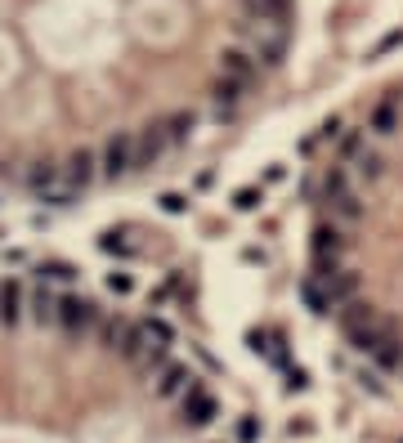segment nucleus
<instances>
[{
    "instance_id": "nucleus-7",
    "label": "nucleus",
    "mask_w": 403,
    "mask_h": 443,
    "mask_svg": "<svg viewBox=\"0 0 403 443\" xmlns=\"http://www.w3.org/2000/svg\"><path fill=\"white\" fill-rule=\"evenodd\" d=\"M193 385H198V376L179 363H166L162 372H157V394H162V399H184Z\"/></svg>"
},
{
    "instance_id": "nucleus-11",
    "label": "nucleus",
    "mask_w": 403,
    "mask_h": 443,
    "mask_svg": "<svg viewBox=\"0 0 403 443\" xmlns=\"http://www.w3.org/2000/svg\"><path fill=\"white\" fill-rule=\"evenodd\" d=\"M399 98H385V103H376L372 108V113H368V130L372 134H390V130H395L399 126Z\"/></svg>"
},
{
    "instance_id": "nucleus-9",
    "label": "nucleus",
    "mask_w": 403,
    "mask_h": 443,
    "mask_svg": "<svg viewBox=\"0 0 403 443\" xmlns=\"http://www.w3.org/2000/svg\"><path fill=\"white\" fill-rule=\"evenodd\" d=\"M153 130L166 139V148H179V143H188V134H193V117L188 113H170L162 121H153Z\"/></svg>"
},
{
    "instance_id": "nucleus-4",
    "label": "nucleus",
    "mask_w": 403,
    "mask_h": 443,
    "mask_svg": "<svg viewBox=\"0 0 403 443\" xmlns=\"http://www.w3.org/2000/svg\"><path fill=\"white\" fill-rule=\"evenodd\" d=\"M179 412H184V421H188V425H198V430H206V425H211L215 416H219L215 399H211V394H206L202 385H193L184 399H179Z\"/></svg>"
},
{
    "instance_id": "nucleus-6",
    "label": "nucleus",
    "mask_w": 403,
    "mask_h": 443,
    "mask_svg": "<svg viewBox=\"0 0 403 443\" xmlns=\"http://www.w3.org/2000/svg\"><path fill=\"white\" fill-rule=\"evenodd\" d=\"M219 77L238 81V85H255V77H260V63H255V54H247V49H229L224 58H219Z\"/></svg>"
},
{
    "instance_id": "nucleus-13",
    "label": "nucleus",
    "mask_w": 403,
    "mask_h": 443,
    "mask_svg": "<svg viewBox=\"0 0 403 443\" xmlns=\"http://www.w3.org/2000/svg\"><path fill=\"white\" fill-rule=\"evenodd\" d=\"M255 202H260V193H255V188H242V193L234 197V206H238V211H251Z\"/></svg>"
},
{
    "instance_id": "nucleus-12",
    "label": "nucleus",
    "mask_w": 403,
    "mask_h": 443,
    "mask_svg": "<svg viewBox=\"0 0 403 443\" xmlns=\"http://www.w3.org/2000/svg\"><path fill=\"white\" fill-rule=\"evenodd\" d=\"M36 274H41V282H68V278H72V264H63V260H45Z\"/></svg>"
},
{
    "instance_id": "nucleus-2",
    "label": "nucleus",
    "mask_w": 403,
    "mask_h": 443,
    "mask_svg": "<svg viewBox=\"0 0 403 443\" xmlns=\"http://www.w3.org/2000/svg\"><path fill=\"white\" fill-rule=\"evenodd\" d=\"M130 170H134V130H121L103 143L99 179H117V175H130Z\"/></svg>"
},
{
    "instance_id": "nucleus-3",
    "label": "nucleus",
    "mask_w": 403,
    "mask_h": 443,
    "mask_svg": "<svg viewBox=\"0 0 403 443\" xmlns=\"http://www.w3.org/2000/svg\"><path fill=\"white\" fill-rule=\"evenodd\" d=\"M58 170H63V188H68L72 197L85 193L94 179H99V162H94V153H85V148H81V153H72Z\"/></svg>"
},
{
    "instance_id": "nucleus-10",
    "label": "nucleus",
    "mask_w": 403,
    "mask_h": 443,
    "mask_svg": "<svg viewBox=\"0 0 403 443\" xmlns=\"http://www.w3.org/2000/svg\"><path fill=\"white\" fill-rule=\"evenodd\" d=\"M242 9L260 23H287L291 18V0H242Z\"/></svg>"
},
{
    "instance_id": "nucleus-14",
    "label": "nucleus",
    "mask_w": 403,
    "mask_h": 443,
    "mask_svg": "<svg viewBox=\"0 0 403 443\" xmlns=\"http://www.w3.org/2000/svg\"><path fill=\"white\" fill-rule=\"evenodd\" d=\"M162 211H184V197H179V193H166V197H162Z\"/></svg>"
},
{
    "instance_id": "nucleus-5",
    "label": "nucleus",
    "mask_w": 403,
    "mask_h": 443,
    "mask_svg": "<svg viewBox=\"0 0 403 443\" xmlns=\"http://www.w3.org/2000/svg\"><path fill=\"white\" fill-rule=\"evenodd\" d=\"M23 314H27V287L5 278L0 282V327H18Z\"/></svg>"
},
{
    "instance_id": "nucleus-15",
    "label": "nucleus",
    "mask_w": 403,
    "mask_h": 443,
    "mask_svg": "<svg viewBox=\"0 0 403 443\" xmlns=\"http://www.w3.org/2000/svg\"><path fill=\"white\" fill-rule=\"evenodd\" d=\"M238 439H242V443H251V439H255V421H251V416L238 425Z\"/></svg>"
},
{
    "instance_id": "nucleus-1",
    "label": "nucleus",
    "mask_w": 403,
    "mask_h": 443,
    "mask_svg": "<svg viewBox=\"0 0 403 443\" xmlns=\"http://www.w3.org/2000/svg\"><path fill=\"white\" fill-rule=\"evenodd\" d=\"M99 304L85 300V295H58V309H54V323L68 331V336H81V331H94L99 327Z\"/></svg>"
},
{
    "instance_id": "nucleus-8",
    "label": "nucleus",
    "mask_w": 403,
    "mask_h": 443,
    "mask_svg": "<svg viewBox=\"0 0 403 443\" xmlns=\"http://www.w3.org/2000/svg\"><path fill=\"white\" fill-rule=\"evenodd\" d=\"M54 309H58V295L45 287L41 278H36V287L27 291V314H32V323H41V327L54 323Z\"/></svg>"
}]
</instances>
